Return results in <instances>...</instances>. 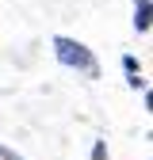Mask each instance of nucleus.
I'll return each mask as SVG.
<instances>
[{
	"label": "nucleus",
	"instance_id": "1",
	"mask_svg": "<svg viewBox=\"0 0 153 160\" xmlns=\"http://www.w3.org/2000/svg\"><path fill=\"white\" fill-rule=\"evenodd\" d=\"M54 57L61 61L65 69H76V72H84V76H100V65H96V53L84 46V42H76V38H69V34H54Z\"/></svg>",
	"mask_w": 153,
	"mask_h": 160
},
{
	"label": "nucleus",
	"instance_id": "4",
	"mask_svg": "<svg viewBox=\"0 0 153 160\" xmlns=\"http://www.w3.org/2000/svg\"><path fill=\"white\" fill-rule=\"evenodd\" d=\"M92 160H107V141H96L92 145Z\"/></svg>",
	"mask_w": 153,
	"mask_h": 160
},
{
	"label": "nucleus",
	"instance_id": "2",
	"mask_svg": "<svg viewBox=\"0 0 153 160\" xmlns=\"http://www.w3.org/2000/svg\"><path fill=\"white\" fill-rule=\"evenodd\" d=\"M149 12H153L149 0H134V31H142V34L149 31Z\"/></svg>",
	"mask_w": 153,
	"mask_h": 160
},
{
	"label": "nucleus",
	"instance_id": "3",
	"mask_svg": "<svg viewBox=\"0 0 153 160\" xmlns=\"http://www.w3.org/2000/svg\"><path fill=\"white\" fill-rule=\"evenodd\" d=\"M123 69H126V76H142V65H138V57H134V53L123 57Z\"/></svg>",
	"mask_w": 153,
	"mask_h": 160
},
{
	"label": "nucleus",
	"instance_id": "5",
	"mask_svg": "<svg viewBox=\"0 0 153 160\" xmlns=\"http://www.w3.org/2000/svg\"><path fill=\"white\" fill-rule=\"evenodd\" d=\"M0 160H27V156H19L15 149H8V145H0Z\"/></svg>",
	"mask_w": 153,
	"mask_h": 160
}]
</instances>
